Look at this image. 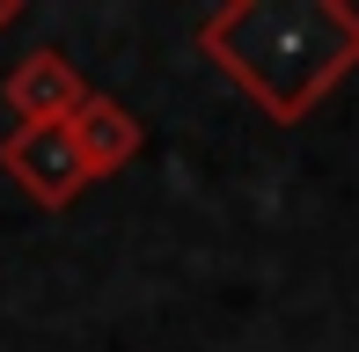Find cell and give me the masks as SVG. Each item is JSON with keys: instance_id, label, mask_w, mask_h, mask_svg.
<instances>
[{"instance_id": "7a4b0ae2", "label": "cell", "mask_w": 359, "mask_h": 352, "mask_svg": "<svg viewBox=\"0 0 359 352\" xmlns=\"http://www.w3.org/2000/svg\"><path fill=\"white\" fill-rule=\"evenodd\" d=\"M0 169H8L15 191H22L29 205H44V213H67L81 191L95 184L67 125H15V133L0 140Z\"/></svg>"}, {"instance_id": "6da1fadb", "label": "cell", "mask_w": 359, "mask_h": 352, "mask_svg": "<svg viewBox=\"0 0 359 352\" xmlns=\"http://www.w3.org/2000/svg\"><path fill=\"white\" fill-rule=\"evenodd\" d=\"M198 52L271 125H301L359 67V8L352 0H220L198 22Z\"/></svg>"}, {"instance_id": "277c9868", "label": "cell", "mask_w": 359, "mask_h": 352, "mask_svg": "<svg viewBox=\"0 0 359 352\" xmlns=\"http://www.w3.org/2000/svg\"><path fill=\"white\" fill-rule=\"evenodd\" d=\"M67 133H74V147H81V162H88L95 184L118 176L125 162H140V147H147V125L118 103V95H95V88H88V103L67 118Z\"/></svg>"}, {"instance_id": "5b68a950", "label": "cell", "mask_w": 359, "mask_h": 352, "mask_svg": "<svg viewBox=\"0 0 359 352\" xmlns=\"http://www.w3.org/2000/svg\"><path fill=\"white\" fill-rule=\"evenodd\" d=\"M22 15H29L22 0H0V29H15V22H22Z\"/></svg>"}, {"instance_id": "3957f363", "label": "cell", "mask_w": 359, "mask_h": 352, "mask_svg": "<svg viewBox=\"0 0 359 352\" xmlns=\"http://www.w3.org/2000/svg\"><path fill=\"white\" fill-rule=\"evenodd\" d=\"M0 103L15 110V125H67L74 110L88 103V81H81V67L59 52V44H37V52H22L8 67Z\"/></svg>"}]
</instances>
